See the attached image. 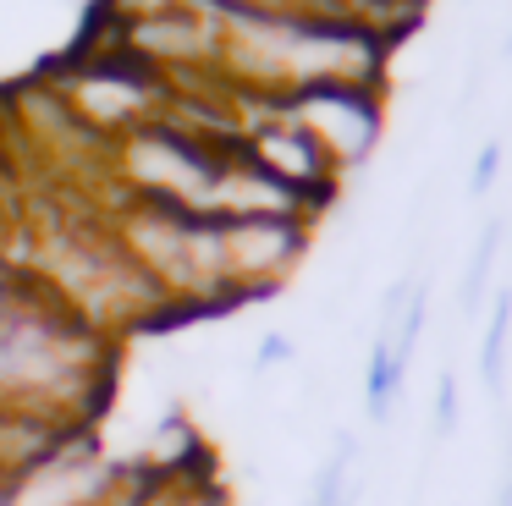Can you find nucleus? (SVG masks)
<instances>
[{
  "label": "nucleus",
  "instance_id": "nucleus-1",
  "mask_svg": "<svg viewBox=\"0 0 512 506\" xmlns=\"http://www.w3.org/2000/svg\"><path fill=\"white\" fill-rule=\"evenodd\" d=\"M402 374H408V363L397 358L391 336H375V347H369V385H364V413L375 424H386L391 396H402Z\"/></svg>",
  "mask_w": 512,
  "mask_h": 506
},
{
  "label": "nucleus",
  "instance_id": "nucleus-2",
  "mask_svg": "<svg viewBox=\"0 0 512 506\" xmlns=\"http://www.w3.org/2000/svg\"><path fill=\"white\" fill-rule=\"evenodd\" d=\"M507 330H512V292H501L496 308H490L485 341H479V380H485L490 396H501V385H507Z\"/></svg>",
  "mask_w": 512,
  "mask_h": 506
},
{
  "label": "nucleus",
  "instance_id": "nucleus-3",
  "mask_svg": "<svg viewBox=\"0 0 512 506\" xmlns=\"http://www.w3.org/2000/svg\"><path fill=\"white\" fill-rule=\"evenodd\" d=\"M501 237H507V220H490L485 237H479V248H474V259H468V270H463V286H457V308H463V314H479V303H485V286H490V270H496Z\"/></svg>",
  "mask_w": 512,
  "mask_h": 506
},
{
  "label": "nucleus",
  "instance_id": "nucleus-4",
  "mask_svg": "<svg viewBox=\"0 0 512 506\" xmlns=\"http://www.w3.org/2000/svg\"><path fill=\"white\" fill-rule=\"evenodd\" d=\"M457 429V380L452 369H441V380H435V435H452Z\"/></svg>",
  "mask_w": 512,
  "mask_h": 506
},
{
  "label": "nucleus",
  "instance_id": "nucleus-5",
  "mask_svg": "<svg viewBox=\"0 0 512 506\" xmlns=\"http://www.w3.org/2000/svg\"><path fill=\"white\" fill-rule=\"evenodd\" d=\"M496 165H501V143H485V149H479V160H474V176H468V193H474V198L496 182Z\"/></svg>",
  "mask_w": 512,
  "mask_h": 506
},
{
  "label": "nucleus",
  "instance_id": "nucleus-6",
  "mask_svg": "<svg viewBox=\"0 0 512 506\" xmlns=\"http://www.w3.org/2000/svg\"><path fill=\"white\" fill-rule=\"evenodd\" d=\"M292 358V341L287 336H265V341H259V369H270V363H287Z\"/></svg>",
  "mask_w": 512,
  "mask_h": 506
},
{
  "label": "nucleus",
  "instance_id": "nucleus-7",
  "mask_svg": "<svg viewBox=\"0 0 512 506\" xmlns=\"http://www.w3.org/2000/svg\"><path fill=\"white\" fill-rule=\"evenodd\" d=\"M496 506H512V440H507V484H501Z\"/></svg>",
  "mask_w": 512,
  "mask_h": 506
}]
</instances>
